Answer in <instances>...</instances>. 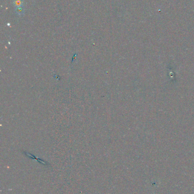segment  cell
<instances>
[{
    "mask_svg": "<svg viewBox=\"0 0 194 194\" xmlns=\"http://www.w3.org/2000/svg\"><path fill=\"white\" fill-rule=\"evenodd\" d=\"M23 0H13V5L15 8H18L23 6Z\"/></svg>",
    "mask_w": 194,
    "mask_h": 194,
    "instance_id": "obj_2",
    "label": "cell"
},
{
    "mask_svg": "<svg viewBox=\"0 0 194 194\" xmlns=\"http://www.w3.org/2000/svg\"><path fill=\"white\" fill-rule=\"evenodd\" d=\"M15 12H16V14L18 16H23L25 13V8L23 7V6H21V7L16 8L15 9Z\"/></svg>",
    "mask_w": 194,
    "mask_h": 194,
    "instance_id": "obj_1",
    "label": "cell"
}]
</instances>
